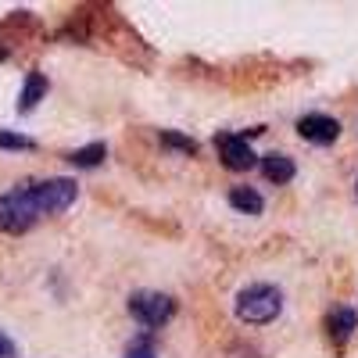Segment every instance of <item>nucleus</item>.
Instances as JSON below:
<instances>
[{
  "instance_id": "nucleus-1",
  "label": "nucleus",
  "mask_w": 358,
  "mask_h": 358,
  "mask_svg": "<svg viewBox=\"0 0 358 358\" xmlns=\"http://www.w3.org/2000/svg\"><path fill=\"white\" fill-rule=\"evenodd\" d=\"M283 312V294L268 283H251L236 294V319L248 326H265Z\"/></svg>"
},
{
  "instance_id": "nucleus-2",
  "label": "nucleus",
  "mask_w": 358,
  "mask_h": 358,
  "mask_svg": "<svg viewBox=\"0 0 358 358\" xmlns=\"http://www.w3.org/2000/svg\"><path fill=\"white\" fill-rule=\"evenodd\" d=\"M29 201H33L36 208V215H57V212H65V208L76 201V183L72 179H43V183H29Z\"/></svg>"
},
{
  "instance_id": "nucleus-3",
  "label": "nucleus",
  "mask_w": 358,
  "mask_h": 358,
  "mask_svg": "<svg viewBox=\"0 0 358 358\" xmlns=\"http://www.w3.org/2000/svg\"><path fill=\"white\" fill-rule=\"evenodd\" d=\"M129 315L143 326H165L172 315H176V301L169 294H155V290H140L129 297Z\"/></svg>"
},
{
  "instance_id": "nucleus-4",
  "label": "nucleus",
  "mask_w": 358,
  "mask_h": 358,
  "mask_svg": "<svg viewBox=\"0 0 358 358\" xmlns=\"http://www.w3.org/2000/svg\"><path fill=\"white\" fill-rule=\"evenodd\" d=\"M36 219L40 215H36L33 201H29V190L25 187L0 197V229H4V233H25Z\"/></svg>"
},
{
  "instance_id": "nucleus-5",
  "label": "nucleus",
  "mask_w": 358,
  "mask_h": 358,
  "mask_svg": "<svg viewBox=\"0 0 358 358\" xmlns=\"http://www.w3.org/2000/svg\"><path fill=\"white\" fill-rule=\"evenodd\" d=\"M215 147H219L222 165L233 169V172H248V169H255V162H258V155L251 151L248 136H229V133H222V136H215Z\"/></svg>"
},
{
  "instance_id": "nucleus-6",
  "label": "nucleus",
  "mask_w": 358,
  "mask_h": 358,
  "mask_svg": "<svg viewBox=\"0 0 358 358\" xmlns=\"http://www.w3.org/2000/svg\"><path fill=\"white\" fill-rule=\"evenodd\" d=\"M297 133H301V140H308V143L326 147V143H334L341 136V122L330 118V115H301L297 118Z\"/></svg>"
},
{
  "instance_id": "nucleus-7",
  "label": "nucleus",
  "mask_w": 358,
  "mask_h": 358,
  "mask_svg": "<svg viewBox=\"0 0 358 358\" xmlns=\"http://www.w3.org/2000/svg\"><path fill=\"white\" fill-rule=\"evenodd\" d=\"M262 172H265V179H268V183H290V179H294V158H287V155H265L262 158Z\"/></svg>"
},
{
  "instance_id": "nucleus-8",
  "label": "nucleus",
  "mask_w": 358,
  "mask_h": 358,
  "mask_svg": "<svg viewBox=\"0 0 358 358\" xmlns=\"http://www.w3.org/2000/svg\"><path fill=\"white\" fill-rule=\"evenodd\" d=\"M47 94V79L43 72H29L25 76V86H22V94H18V111H33Z\"/></svg>"
},
{
  "instance_id": "nucleus-9",
  "label": "nucleus",
  "mask_w": 358,
  "mask_h": 358,
  "mask_svg": "<svg viewBox=\"0 0 358 358\" xmlns=\"http://www.w3.org/2000/svg\"><path fill=\"white\" fill-rule=\"evenodd\" d=\"M229 204L236 208V212H244V215H262V208H265L262 194L251 190V187H233L229 190Z\"/></svg>"
},
{
  "instance_id": "nucleus-10",
  "label": "nucleus",
  "mask_w": 358,
  "mask_h": 358,
  "mask_svg": "<svg viewBox=\"0 0 358 358\" xmlns=\"http://www.w3.org/2000/svg\"><path fill=\"white\" fill-rule=\"evenodd\" d=\"M326 326H330V337L337 341V344H344L351 334H355V326H358V315L351 312V308H337L334 315H330V322H326Z\"/></svg>"
},
{
  "instance_id": "nucleus-11",
  "label": "nucleus",
  "mask_w": 358,
  "mask_h": 358,
  "mask_svg": "<svg viewBox=\"0 0 358 358\" xmlns=\"http://www.w3.org/2000/svg\"><path fill=\"white\" fill-rule=\"evenodd\" d=\"M104 158H108V147H104V143H86V147H79V151L69 155V162L79 165V169H94V165H101Z\"/></svg>"
},
{
  "instance_id": "nucleus-12",
  "label": "nucleus",
  "mask_w": 358,
  "mask_h": 358,
  "mask_svg": "<svg viewBox=\"0 0 358 358\" xmlns=\"http://www.w3.org/2000/svg\"><path fill=\"white\" fill-rule=\"evenodd\" d=\"M162 143H165V147H172V151L197 155V140H190V136H183V133H172V129H165V133H162Z\"/></svg>"
},
{
  "instance_id": "nucleus-13",
  "label": "nucleus",
  "mask_w": 358,
  "mask_h": 358,
  "mask_svg": "<svg viewBox=\"0 0 358 358\" xmlns=\"http://www.w3.org/2000/svg\"><path fill=\"white\" fill-rule=\"evenodd\" d=\"M33 140L29 136H18V133H8V129H0V151H33Z\"/></svg>"
},
{
  "instance_id": "nucleus-14",
  "label": "nucleus",
  "mask_w": 358,
  "mask_h": 358,
  "mask_svg": "<svg viewBox=\"0 0 358 358\" xmlns=\"http://www.w3.org/2000/svg\"><path fill=\"white\" fill-rule=\"evenodd\" d=\"M126 358H158L155 351H151V344H147V341H140V344H133L129 348V355Z\"/></svg>"
},
{
  "instance_id": "nucleus-15",
  "label": "nucleus",
  "mask_w": 358,
  "mask_h": 358,
  "mask_svg": "<svg viewBox=\"0 0 358 358\" xmlns=\"http://www.w3.org/2000/svg\"><path fill=\"white\" fill-rule=\"evenodd\" d=\"M11 355H15V344H11L4 334H0V358H11Z\"/></svg>"
},
{
  "instance_id": "nucleus-16",
  "label": "nucleus",
  "mask_w": 358,
  "mask_h": 358,
  "mask_svg": "<svg viewBox=\"0 0 358 358\" xmlns=\"http://www.w3.org/2000/svg\"><path fill=\"white\" fill-rule=\"evenodd\" d=\"M0 62H4V50H0Z\"/></svg>"
},
{
  "instance_id": "nucleus-17",
  "label": "nucleus",
  "mask_w": 358,
  "mask_h": 358,
  "mask_svg": "<svg viewBox=\"0 0 358 358\" xmlns=\"http://www.w3.org/2000/svg\"><path fill=\"white\" fill-rule=\"evenodd\" d=\"M355 194H358V183H355Z\"/></svg>"
}]
</instances>
